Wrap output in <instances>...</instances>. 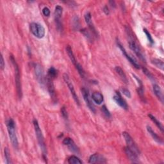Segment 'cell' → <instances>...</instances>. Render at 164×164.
<instances>
[{"instance_id": "obj_33", "label": "cell", "mask_w": 164, "mask_h": 164, "mask_svg": "<svg viewBox=\"0 0 164 164\" xmlns=\"http://www.w3.org/2000/svg\"><path fill=\"white\" fill-rule=\"evenodd\" d=\"M82 33L84 35V36L88 39L89 40H91L93 38V36L91 35V33L87 30L86 28H84L83 30H82Z\"/></svg>"}, {"instance_id": "obj_3", "label": "cell", "mask_w": 164, "mask_h": 164, "mask_svg": "<svg viewBox=\"0 0 164 164\" xmlns=\"http://www.w3.org/2000/svg\"><path fill=\"white\" fill-rule=\"evenodd\" d=\"M10 59L11 62H12L14 69V74H15V83L16 86V91L18 97L19 99H21L22 96H23V91H22V85L21 81V75H20V69L19 68V65L16 61L13 55L10 56Z\"/></svg>"}, {"instance_id": "obj_11", "label": "cell", "mask_w": 164, "mask_h": 164, "mask_svg": "<svg viewBox=\"0 0 164 164\" xmlns=\"http://www.w3.org/2000/svg\"><path fill=\"white\" fill-rule=\"evenodd\" d=\"M63 144L65 146H66L68 148V149L71 152H74V153H76V154H80V153L78 147L76 145L75 143L72 138H71L69 137L64 138V140H63Z\"/></svg>"}, {"instance_id": "obj_9", "label": "cell", "mask_w": 164, "mask_h": 164, "mask_svg": "<svg viewBox=\"0 0 164 164\" xmlns=\"http://www.w3.org/2000/svg\"><path fill=\"white\" fill-rule=\"evenodd\" d=\"M81 92H82V94L83 96V100L85 101L87 106L89 107V108L90 109V110L92 113L95 114L96 112V108H95V106H94V105L92 101V98L90 97L89 91H87L85 88H82L81 89Z\"/></svg>"}, {"instance_id": "obj_16", "label": "cell", "mask_w": 164, "mask_h": 164, "mask_svg": "<svg viewBox=\"0 0 164 164\" xmlns=\"http://www.w3.org/2000/svg\"><path fill=\"white\" fill-rule=\"evenodd\" d=\"M106 158L98 153L92 155L89 160V163H106Z\"/></svg>"}, {"instance_id": "obj_13", "label": "cell", "mask_w": 164, "mask_h": 164, "mask_svg": "<svg viewBox=\"0 0 164 164\" xmlns=\"http://www.w3.org/2000/svg\"><path fill=\"white\" fill-rule=\"evenodd\" d=\"M35 69V73L37 80L39 81V82L41 84H44L45 83V73H44L43 68L39 64H35L34 66Z\"/></svg>"}, {"instance_id": "obj_1", "label": "cell", "mask_w": 164, "mask_h": 164, "mask_svg": "<svg viewBox=\"0 0 164 164\" xmlns=\"http://www.w3.org/2000/svg\"><path fill=\"white\" fill-rule=\"evenodd\" d=\"M126 34L128 35V37L129 38V42H128L129 48L135 53V54H136L137 57H138V58L140 60H141L142 61H143L144 62L146 63V60L145 57L144 56L143 53V51H142L139 46L138 45V44L134 40V35L133 34V32L132 31V30L130 29V28L129 26H126Z\"/></svg>"}, {"instance_id": "obj_26", "label": "cell", "mask_w": 164, "mask_h": 164, "mask_svg": "<svg viewBox=\"0 0 164 164\" xmlns=\"http://www.w3.org/2000/svg\"><path fill=\"white\" fill-rule=\"evenodd\" d=\"M151 63L154 65H155L157 68L160 69L161 70H163L164 64H163V62L162 60L158 59H152L151 60Z\"/></svg>"}, {"instance_id": "obj_10", "label": "cell", "mask_w": 164, "mask_h": 164, "mask_svg": "<svg viewBox=\"0 0 164 164\" xmlns=\"http://www.w3.org/2000/svg\"><path fill=\"white\" fill-rule=\"evenodd\" d=\"M62 13H63V8L60 5H57L55 7V9H54V20H55L56 22L57 29L59 31L62 30V25L60 21Z\"/></svg>"}, {"instance_id": "obj_38", "label": "cell", "mask_w": 164, "mask_h": 164, "mask_svg": "<svg viewBox=\"0 0 164 164\" xmlns=\"http://www.w3.org/2000/svg\"><path fill=\"white\" fill-rule=\"evenodd\" d=\"M103 12L105 13L106 15H108L109 14H110V12H109V9H108V8L106 6H105L103 8Z\"/></svg>"}, {"instance_id": "obj_34", "label": "cell", "mask_w": 164, "mask_h": 164, "mask_svg": "<svg viewBox=\"0 0 164 164\" xmlns=\"http://www.w3.org/2000/svg\"><path fill=\"white\" fill-rule=\"evenodd\" d=\"M60 111H61V114H62V116L63 117V118L65 120V121H68V114L66 108H65V106H63V107H62Z\"/></svg>"}, {"instance_id": "obj_36", "label": "cell", "mask_w": 164, "mask_h": 164, "mask_svg": "<svg viewBox=\"0 0 164 164\" xmlns=\"http://www.w3.org/2000/svg\"><path fill=\"white\" fill-rule=\"evenodd\" d=\"M42 14L46 17H49L50 16V10L48 7H45L42 9Z\"/></svg>"}, {"instance_id": "obj_5", "label": "cell", "mask_w": 164, "mask_h": 164, "mask_svg": "<svg viewBox=\"0 0 164 164\" xmlns=\"http://www.w3.org/2000/svg\"><path fill=\"white\" fill-rule=\"evenodd\" d=\"M30 30L31 34L38 39H42L45 36V28L37 23H31L30 25Z\"/></svg>"}, {"instance_id": "obj_24", "label": "cell", "mask_w": 164, "mask_h": 164, "mask_svg": "<svg viewBox=\"0 0 164 164\" xmlns=\"http://www.w3.org/2000/svg\"><path fill=\"white\" fill-rule=\"evenodd\" d=\"M148 117H149V119L151 120V121L155 124V125L160 129V130L161 131L162 133H163V126L162 124L161 123V122L159 121L158 120L154 115H152V114H148Z\"/></svg>"}, {"instance_id": "obj_12", "label": "cell", "mask_w": 164, "mask_h": 164, "mask_svg": "<svg viewBox=\"0 0 164 164\" xmlns=\"http://www.w3.org/2000/svg\"><path fill=\"white\" fill-rule=\"evenodd\" d=\"M84 18H85V21L86 22V23L87 24V25H88L89 28L92 33V35L95 37H97V31H96V30L94 26V24L92 23V16H91V12H86L85 16H84Z\"/></svg>"}, {"instance_id": "obj_20", "label": "cell", "mask_w": 164, "mask_h": 164, "mask_svg": "<svg viewBox=\"0 0 164 164\" xmlns=\"http://www.w3.org/2000/svg\"><path fill=\"white\" fill-rule=\"evenodd\" d=\"M133 76L135 79L137 81V83L138 84V88L137 89L138 94L140 96V98H142V99H144V85L143 84V82H142V81L137 77V76H135V74H133Z\"/></svg>"}, {"instance_id": "obj_21", "label": "cell", "mask_w": 164, "mask_h": 164, "mask_svg": "<svg viewBox=\"0 0 164 164\" xmlns=\"http://www.w3.org/2000/svg\"><path fill=\"white\" fill-rule=\"evenodd\" d=\"M152 89H153V92L156 96L157 97L158 99L161 101V103H163V95L162 91L159 85L157 84H154L153 87H152Z\"/></svg>"}, {"instance_id": "obj_2", "label": "cell", "mask_w": 164, "mask_h": 164, "mask_svg": "<svg viewBox=\"0 0 164 164\" xmlns=\"http://www.w3.org/2000/svg\"><path fill=\"white\" fill-rule=\"evenodd\" d=\"M33 124H34V129H35V135L37 138V141H38V143L39 144V146L41 149V151L42 152V157L46 160V159H47V148H46V146L45 144V138H44L42 132V130L40 128L39 123L37 121V119H34V121H33Z\"/></svg>"}, {"instance_id": "obj_29", "label": "cell", "mask_w": 164, "mask_h": 164, "mask_svg": "<svg viewBox=\"0 0 164 164\" xmlns=\"http://www.w3.org/2000/svg\"><path fill=\"white\" fill-rule=\"evenodd\" d=\"M143 73L145 74V75L147 76V77H148L151 81H152V82H155V77H154V76L152 75V74L151 73V72H150L148 69H147L145 68H143Z\"/></svg>"}, {"instance_id": "obj_28", "label": "cell", "mask_w": 164, "mask_h": 164, "mask_svg": "<svg viewBox=\"0 0 164 164\" xmlns=\"http://www.w3.org/2000/svg\"><path fill=\"white\" fill-rule=\"evenodd\" d=\"M75 68L76 69H77V71H78V72L79 74L80 75L81 77L84 78L85 76V71H84V69H83V68L82 65L79 63H78L75 65Z\"/></svg>"}, {"instance_id": "obj_8", "label": "cell", "mask_w": 164, "mask_h": 164, "mask_svg": "<svg viewBox=\"0 0 164 164\" xmlns=\"http://www.w3.org/2000/svg\"><path fill=\"white\" fill-rule=\"evenodd\" d=\"M117 45L118 48L120 49V50L121 51V52H122V53H123V55L126 58V59H127V60H128L131 63H132V64L134 65V68H136V69H140V64L138 63V62H137V60L134 57H133L132 56L129 55V54L127 53L126 50L125 49V48H124V46L121 45V44L119 42H117Z\"/></svg>"}, {"instance_id": "obj_19", "label": "cell", "mask_w": 164, "mask_h": 164, "mask_svg": "<svg viewBox=\"0 0 164 164\" xmlns=\"http://www.w3.org/2000/svg\"><path fill=\"white\" fill-rule=\"evenodd\" d=\"M91 98L93 101L97 105H101L104 100L103 94L99 92H94L92 94Z\"/></svg>"}, {"instance_id": "obj_35", "label": "cell", "mask_w": 164, "mask_h": 164, "mask_svg": "<svg viewBox=\"0 0 164 164\" xmlns=\"http://www.w3.org/2000/svg\"><path fill=\"white\" fill-rule=\"evenodd\" d=\"M121 91L122 93H123L125 96H126V97H128V98H131V92H129V91L128 89H126V88H121Z\"/></svg>"}, {"instance_id": "obj_30", "label": "cell", "mask_w": 164, "mask_h": 164, "mask_svg": "<svg viewBox=\"0 0 164 164\" xmlns=\"http://www.w3.org/2000/svg\"><path fill=\"white\" fill-rule=\"evenodd\" d=\"M4 154H5V160H6V163L7 164L12 163V162H11V158H10V151H9V149L7 148H5V149H4Z\"/></svg>"}, {"instance_id": "obj_18", "label": "cell", "mask_w": 164, "mask_h": 164, "mask_svg": "<svg viewBox=\"0 0 164 164\" xmlns=\"http://www.w3.org/2000/svg\"><path fill=\"white\" fill-rule=\"evenodd\" d=\"M146 129H147V131L148 132L149 134V135L151 136V137L152 138V139H153L156 143H157L158 144H163V141L162 140V138H161L155 132L153 131V129H152V128L148 125L146 126Z\"/></svg>"}, {"instance_id": "obj_15", "label": "cell", "mask_w": 164, "mask_h": 164, "mask_svg": "<svg viewBox=\"0 0 164 164\" xmlns=\"http://www.w3.org/2000/svg\"><path fill=\"white\" fill-rule=\"evenodd\" d=\"M114 101L116 103L117 105H118L119 106H121L122 108L124 109V110H127L128 109V105L126 101L123 99V97L119 93V92H116V94L113 97Z\"/></svg>"}, {"instance_id": "obj_7", "label": "cell", "mask_w": 164, "mask_h": 164, "mask_svg": "<svg viewBox=\"0 0 164 164\" xmlns=\"http://www.w3.org/2000/svg\"><path fill=\"white\" fill-rule=\"evenodd\" d=\"M63 80L64 82H65V83L67 84L68 87V88L71 92V94L72 95V97L74 99V101L76 102V105L80 106V100H79V98L77 96V94H76V92L75 91V89H74V85L69 78V76L68 74L66 73H65L63 74Z\"/></svg>"}, {"instance_id": "obj_14", "label": "cell", "mask_w": 164, "mask_h": 164, "mask_svg": "<svg viewBox=\"0 0 164 164\" xmlns=\"http://www.w3.org/2000/svg\"><path fill=\"white\" fill-rule=\"evenodd\" d=\"M53 81V80L47 77L46 83H47V87H48V90L49 94L50 95V97L52 99L53 101L56 102V101H57L56 92H55V89H54V86Z\"/></svg>"}, {"instance_id": "obj_32", "label": "cell", "mask_w": 164, "mask_h": 164, "mask_svg": "<svg viewBox=\"0 0 164 164\" xmlns=\"http://www.w3.org/2000/svg\"><path fill=\"white\" fill-rule=\"evenodd\" d=\"M101 112H103V115L106 118H110L111 117V114H110V111L108 110V108H106V105H103L101 108Z\"/></svg>"}, {"instance_id": "obj_6", "label": "cell", "mask_w": 164, "mask_h": 164, "mask_svg": "<svg viewBox=\"0 0 164 164\" xmlns=\"http://www.w3.org/2000/svg\"><path fill=\"white\" fill-rule=\"evenodd\" d=\"M123 137L126 141V143L127 144L126 147L129 148L131 150H132L134 152H135L137 155H138L139 156L140 154V151L138 146L135 144L133 138L131 137V135L126 132H123Z\"/></svg>"}, {"instance_id": "obj_17", "label": "cell", "mask_w": 164, "mask_h": 164, "mask_svg": "<svg viewBox=\"0 0 164 164\" xmlns=\"http://www.w3.org/2000/svg\"><path fill=\"white\" fill-rule=\"evenodd\" d=\"M125 151V153L127 156V157L128 158V159L133 163H138L139 160H138V155H137L135 152H134L132 150H131L129 148H128V147L125 148L124 149Z\"/></svg>"}, {"instance_id": "obj_37", "label": "cell", "mask_w": 164, "mask_h": 164, "mask_svg": "<svg viewBox=\"0 0 164 164\" xmlns=\"http://www.w3.org/2000/svg\"><path fill=\"white\" fill-rule=\"evenodd\" d=\"M0 65H1V69L3 71L5 68V60H4V59H3V57L2 54L1 55V60H0Z\"/></svg>"}, {"instance_id": "obj_31", "label": "cell", "mask_w": 164, "mask_h": 164, "mask_svg": "<svg viewBox=\"0 0 164 164\" xmlns=\"http://www.w3.org/2000/svg\"><path fill=\"white\" fill-rule=\"evenodd\" d=\"M143 31H144V34H146V37H147V39H148V40L149 42L150 43V45H153V44H154V40H153V39H152V36H151V35L150 33L149 32V31H148L147 29L144 28V29H143Z\"/></svg>"}, {"instance_id": "obj_22", "label": "cell", "mask_w": 164, "mask_h": 164, "mask_svg": "<svg viewBox=\"0 0 164 164\" xmlns=\"http://www.w3.org/2000/svg\"><path fill=\"white\" fill-rule=\"evenodd\" d=\"M115 71L116 73L119 75L120 78L122 80V81L124 83L128 84V78L126 77V74L124 73V71L123 70V69L119 66H116L115 68Z\"/></svg>"}, {"instance_id": "obj_4", "label": "cell", "mask_w": 164, "mask_h": 164, "mask_svg": "<svg viewBox=\"0 0 164 164\" xmlns=\"http://www.w3.org/2000/svg\"><path fill=\"white\" fill-rule=\"evenodd\" d=\"M6 124L11 143H12V145L14 148V149H17L19 148V143L16 135L15 122L12 119L10 118L7 120Z\"/></svg>"}, {"instance_id": "obj_25", "label": "cell", "mask_w": 164, "mask_h": 164, "mask_svg": "<svg viewBox=\"0 0 164 164\" xmlns=\"http://www.w3.org/2000/svg\"><path fill=\"white\" fill-rule=\"evenodd\" d=\"M57 75H58L57 70L54 68L51 67L48 69V78H49L52 80H54L57 78Z\"/></svg>"}, {"instance_id": "obj_23", "label": "cell", "mask_w": 164, "mask_h": 164, "mask_svg": "<svg viewBox=\"0 0 164 164\" xmlns=\"http://www.w3.org/2000/svg\"><path fill=\"white\" fill-rule=\"evenodd\" d=\"M66 52H67V53L68 54V56H69L71 62L74 64V65L75 66V65L77 64L78 62L76 61V58L74 57V53L73 52V50H72V49H71L70 46H68L66 47Z\"/></svg>"}, {"instance_id": "obj_27", "label": "cell", "mask_w": 164, "mask_h": 164, "mask_svg": "<svg viewBox=\"0 0 164 164\" xmlns=\"http://www.w3.org/2000/svg\"><path fill=\"white\" fill-rule=\"evenodd\" d=\"M68 163L69 164H82L83 162L78 157L72 155L68 158Z\"/></svg>"}]
</instances>
